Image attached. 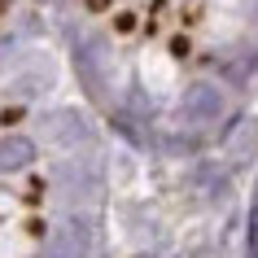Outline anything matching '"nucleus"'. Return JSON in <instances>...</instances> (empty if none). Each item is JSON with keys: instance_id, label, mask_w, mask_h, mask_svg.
<instances>
[{"instance_id": "obj_3", "label": "nucleus", "mask_w": 258, "mask_h": 258, "mask_svg": "<svg viewBox=\"0 0 258 258\" xmlns=\"http://www.w3.org/2000/svg\"><path fill=\"white\" fill-rule=\"evenodd\" d=\"M35 158V145L27 136H9L0 140V171H22V166Z\"/></svg>"}, {"instance_id": "obj_2", "label": "nucleus", "mask_w": 258, "mask_h": 258, "mask_svg": "<svg viewBox=\"0 0 258 258\" xmlns=\"http://www.w3.org/2000/svg\"><path fill=\"white\" fill-rule=\"evenodd\" d=\"M188 118L192 122H210V118H219V109H223V101H219V92L215 88H192L188 92Z\"/></svg>"}, {"instance_id": "obj_1", "label": "nucleus", "mask_w": 258, "mask_h": 258, "mask_svg": "<svg viewBox=\"0 0 258 258\" xmlns=\"http://www.w3.org/2000/svg\"><path fill=\"white\" fill-rule=\"evenodd\" d=\"M92 254V219L70 215L48 241V258H88Z\"/></svg>"}, {"instance_id": "obj_4", "label": "nucleus", "mask_w": 258, "mask_h": 258, "mask_svg": "<svg viewBox=\"0 0 258 258\" xmlns=\"http://www.w3.org/2000/svg\"><path fill=\"white\" fill-rule=\"evenodd\" d=\"M53 136H57V140H79V136H83L79 118H75V114H61V118H57V127H53Z\"/></svg>"}]
</instances>
